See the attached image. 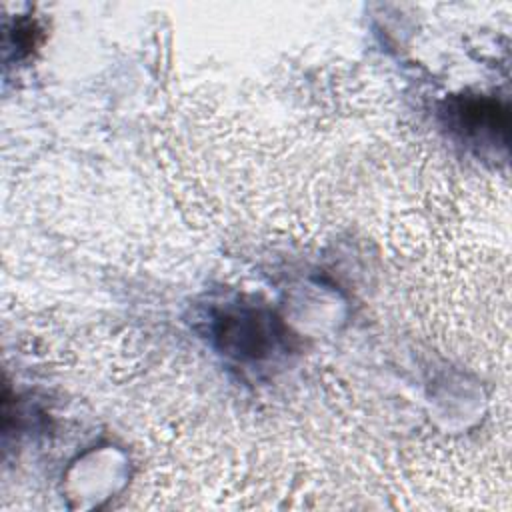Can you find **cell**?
Returning a JSON list of instances; mask_svg holds the SVG:
<instances>
[{"mask_svg":"<svg viewBox=\"0 0 512 512\" xmlns=\"http://www.w3.org/2000/svg\"><path fill=\"white\" fill-rule=\"evenodd\" d=\"M448 126L472 144H506L508 108L486 96H464L448 104Z\"/></svg>","mask_w":512,"mask_h":512,"instance_id":"7a4b0ae2","label":"cell"},{"mask_svg":"<svg viewBox=\"0 0 512 512\" xmlns=\"http://www.w3.org/2000/svg\"><path fill=\"white\" fill-rule=\"evenodd\" d=\"M216 338L228 354L260 360L280 344L284 332L270 314L258 310H234L218 320Z\"/></svg>","mask_w":512,"mask_h":512,"instance_id":"6da1fadb","label":"cell"}]
</instances>
